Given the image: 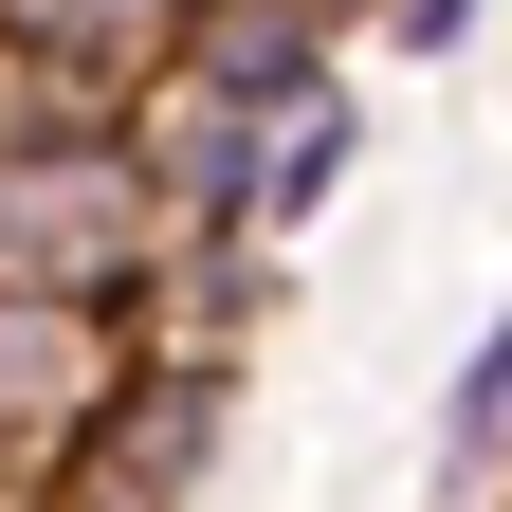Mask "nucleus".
I'll return each instance as SVG.
<instances>
[{
  "mask_svg": "<svg viewBox=\"0 0 512 512\" xmlns=\"http://www.w3.org/2000/svg\"><path fill=\"white\" fill-rule=\"evenodd\" d=\"M147 256H165V202H147V165H128V128H37V147H0V293L128 311Z\"/></svg>",
  "mask_w": 512,
  "mask_h": 512,
  "instance_id": "1",
  "label": "nucleus"
},
{
  "mask_svg": "<svg viewBox=\"0 0 512 512\" xmlns=\"http://www.w3.org/2000/svg\"><path fill=\"white\" fill-rule=\"evenodd\" d=\"M202 458H220V366L202 348H128V384L55 439V494L37 512H183Z\"/></svg>",
  "mask_w": 512,
  "mask_h": 512,
  "instance_id": "2",
  "label": "nucleus"
},
{
  "mask_svg": "<svg viewBox=\"0 0 512 512\" xmlns=\"http://www.w3.org/2000/svg\"><path fill=\"white\" fill-rule=\"evenodd\" d=\"M128 384V311H92V293H0V476H55V439H74L92 403Z\"/></svg>",
  "mask_w": 512,
  "mask_h": 512,
  "instance_id": "3",
  "label": "nucleus"
},
{
  "mask_svg": "<svg viewBox=\"0 0 512 512\" xmlns=\"http://www.w3.org/2000/svg\"><path fill=\"white\" fill-rule=\"evenodd\" d=\"M165 74H183V92H220L238 128H275L293 92H330V19H311V0H183Z\"/></svg>",
  "mask_w": 512,
  "mask_h": 512,
  "instance_id": "4",
  "label": "nucleus"
},
{
  "mask_svg": "<svg viewBox=\"0 0 512 512\" xmlns=\"http://www.w3.org/2000/svg\"><path fill=\"white\" fill-rule=\"evenodd\" d=\"M183 37V0H0V55L19 74H74V92H147Z\"/></svg>",
  "mask_w": 512,
  "mask_h": 512,
  "instance_id": "5",
  "label": "nucleus"
},
{
  "mask_svg": "<svg viewBox=\"0 0 512 512\" xmlns=\"http://www.w3.org/2000/svg\"><path fill=\"white\" fill-rule=\"evenodd\" d=\"M512 439V311H494V348H476V384H458V458H494Z\"/></svg>",
  "mask_w": 512,
  "mask_h": 512,
  "instance_id": "6",
  "label": "nucleus"
}]
</instances>
